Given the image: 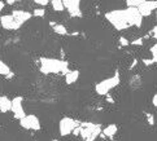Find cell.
Here are the masks:
<instances>
[{"mask_svg":"<svg viewBox=\"0 0 157 141\" xmlns=\"http://www.w3.org/2000/svg\"><path fill=\"white\" fill-rule=\"evenodd\" d=\"M152 104H153V106H156V108H157V93L153 96V98H152Z\"/></svg>","mask_w":157,"mask_h":141,"instance_id":"24","label":"cell"},{"mask_svg":"<svg viewBox=\"0 0 157 141\" xmlns=\"http://www.w3.org/2000/svg\"><path fill=\"white\" fill-rule=\"evenodd\" d=\"M81 123L77 122L75 119H73V118H69V117H64L63 119L60 121L59 123V131H60V135L61 136H68V135L73 133V131L79 127Z\"/></svg>","mask_w":157,"mask_h":141,"instance_id":"5","label":"cell"},{"mask_svg":"<svg viewBox=\"0 0 157 141\" xmlns=\"http://www.w3.org/2000/svg\"><path fill=\"white\" fill-rule=\"evenodd\" d=\"M51 5L53 10H56V12H63V10H65V5L63 3V0H51Z\"/></svg>","mask_w":157,"mask_h":141,"instance_id":"16","label":"cell"},{"mask_svg":"<svg viewBox=\"0 0 157 141\" xmlns=\"http://www.w3.org/2000/svg\"><path fill=\"white\" fill-rule=\"evenodd\" d=\"M17 2H21V0H7V3L10 4V5L14 4V3H17Z\"/></svg>","mask_w":157,"mask_h":141,"instance_id":"27","label":"cell"},{"mask_svg":"<svg viewBox=\"0 0 157 141\" xmlns=\"http://www.w3.org/2000/svg\"><path fill=\"white\" fill-rule=\"evenodd\" d=\"M20 124L26 129H31V131H38L40 128V122H39L38 117L34 114L25 115L22 119H20Z\"/></svg>","mask_w":157,"mask_h":141,"instance_id":"6","label":"cell"},{"mask_svg":"<svg viewBox=\"0 0 157 141\" xmlns=\"http://www.w3.org/2000/svg\"><path fill=\"white\" fill-rule=\"evenodd\" d=\"M49 25L52 26V29L56 34H59V35H66L68 34V30H66V27L64 25H61V24H56V22L51 21L49 22Z\"/></svg>","mask_w":157,"mask_h":141,"instance_id":"15","label":"cell"},{"mask_svg":"<svg viewBox=\"0 0 157 141\" xmlns=\"http://www.w3.org/2000/svg\"><path fill=\"white\" fill-rule=\"evenodd\" d=\"M152 34H153V38H155L156 40H157V26H155V27H153V30H152Z\"/></svg>","mask_w":157,"mask_h":141,"instance_id":"25","label":"cell"},{"mask_svg":"<svg viewBox=\"0 0 157 141\" xmlns=\"http://www.w3.org/2000/svg\"><path fill=\"white\" fill-rule=\"evenodd\" d=\"M4 7H5V4H4V2H2V0H0V12H2V10L4 9Z\"/></svg>","mask_w":157,"mask_h":141,"instance_id":"28","label":"cell"},{"mask_svg":"<svg viewBox=\"0 0 157 141\" xmlns=\"http://www.w3.org/2000/svg\"><path fill=\"white\" fill-rule=\"evenodd\" d=\"M12 110V100H9L7 96H0V111L7 113Z\"/></svg>","mask_w":157,"mask_h":141,"instance_id":"12","label":"cell"},{"mask_svg":"<svg viewBox=\"0 0 157 141\" xmlns=\"http://www.w3.org/2000/svg\"><path fill=\"white\" fill-rule=\"evenodd\" d=\"M156 9H157V0H145L138 7V10L142 14V17H148Z\"/></svg>","mask_w":157,"mask_h":141,"instance_id":"7","label":"cell"},{"mask_svg":"<svg viewBox=\"0 0 157 141\" xmlns=\"http://www.w3.org/2000/svg\"><path fill=\"white\" fill-rule=\"evenodd\" d=\"M63 3L65 5V9H68V12L71 17H81L82 12L79 8L81 0H63Z\"/></svg>","mask_w":157,"mask_h":141,"instance_id":"8","label":"cell"},{"mask_svg":"<svg viewBox=\"0 0 157 141\" xmlns=\"http://www.w3.org/2000/svg\"><path fill=\"white\" fill-rule=\"evenodd\" d=\"M24 98L18 96V97H16L12 100V113L14 114V117L17 118V119H22L26 114H25V110H24Z\"/></svg>","mask_w":157,"mask_h":141,"instance_id":"9","label":"cell"},{"mask_svg":"<svg viewBox=\"0 0 157 141\" xmlns=\"http://www.w3.org/2000/svg\"><path fill=\"white\" fill-rule=\"evenodd\" d=\"M100 132H101V128L99 124H94V123L79 124V135L85 141H95Z\"/></svg>","mask_w":157,"mask_h":141,"instance_id":"3","label":"cell"},{"mask_svg":"<svg viewBox=\"0 0 157 141\" xmlns=\"http://www.w3.org/2000/svg\"><path fill=\"white\" fill-rule=\"evenodd\" d=\"M156 17H157V9H156Z\"/></svg>","mask_w":157,"mask_h":141,"instance_id":"29","label":"cell"},{"mask_svg":"<svg viewBox=\"0 0 157 141\" xmlns=\"http://www.w3.org/2000/svg\"><path fill=\"white\" fill-rule=\"evenodd\" d=\"M35 4H38V5H42V7H44V5H47L51 0H33Z\"/></svg>","mask_w":157,"mask_h":141,"instance_id":"21","label":"cell"},{"mask_svg":"<svg viewBox=\"0 0 157 141\" xmlns=\"http://www.w3.org/2000/svg\"><path fill=\"white\" fill-rule=\"evenodd\" d=\"M78 78H79V71L77 70H73V71H68L65 74V80L68 84H73L78 80Z\"/></svg>","mask_w":157,"mask_h":141,"instance_id":"14","label":"cell"},{"mask_svg":"<svg viewBox=\"0 0 157 141\" xmlns=\"http://www.w3.org/2000/svg\"><path fill=\"white\" fill-rule=\"evenodd\" d=\"M117 131H118V128H117L116 124H109V126H106L101 133H103V136L104 137H108V139H113L114 137V135L117 133Z\"/></svg>","mask_w":157,"mask_h":141,"instance_id":"13","label":"cell"},{"mask_svg":"<svg viewBox=\"0 0 157 141\" xmlns=\"http://www.w3.org/2000/svg\"><path fill=\"white\" fill-rule=\"evenodd\" d=\"M147 118H148V121H149V123H151V124H153V122H155L153 117H151V114H147Z\"/></svg>","mask_w":157,"mask_h":141,"instance_id":"26","label":"cell"},{"mask_svg":"<svg viewBox=\"0 0 157 141\" xmlns=\"http://www.w3.org/2000/svg\"><path fill=\"white\" fill-rule=\"evenodd\" d=\"M52 141H59V140H52Z\"/></svg>","mask_w":157,"mask_h":141,"instance_id":"30","label":"cell"},{"mask_svg":"<svg viewBox=\"0 0 157 141\" xmlns=\"http://www.w3.org/2000/svg\"><path fill=\"white\" fill-rule=\"evenodd\" d=\"M112 25L114 26L116 30H126L131 26H142L143 17L139 13L138 8L135 7H128L126 9H118V10H112L105 14Z\"/></svg>","mask_w":157,"mask_h":141,"instance_id":"1","label":"cell"},{"mask_svg":"<svg viewBox=\"0 0 157 141\" xmlns=\"http://www.w3.org/2000/svg\"><path fill=\"white\" fill-rule=\"evenodd\" d=\"M120 43H121V46H128V44H130V42H128L126 38H121L120 39Z\"/></svg>","mask_w":157,"mask_h":141,"instance_id":"22","label":"cell"},{"mask_svg":"<svg viewBox=\"0 0 157 141\" xmlns=\"http://www.w3.org/2000/svg\"><path fill=\"white\" fill-rule=\"evenodd\" d=\"M0 75H5V76H12V71L9 67L5 65L2 60H0Z\"/></svg>","mask_w":157,"mask_h":141,"instance_id":"17","label":"cell"},{"mask_svg":"<svg viewBox=\"0 0 157 141\" xmlns=\"http://www.w3.org/2000/svg\"><path fill=\"white\" fill-rule=\"evenodd\" d=\"M33 14H34L35 17H43L44 14H46V10H44L43 8H39V9H35Z\"/></svg>","mask_w":157,"mask_h":141,"instance_id":"19","label":"cell"},{"mask_svg":"<svg viewBox=\"0 0 157 141\" xmlns=\"http://www.w3.org/2000/svg\"><path fill=\"white\" fill-rule=\"evenodd\" d=\"M0 24H2L3 29H5V30H17V29H20V27H21L17 24V21L14 20V17L12 14L3 16L2 18H0Z\"/></svg>","mask_w":157,"mask_h":141,"instance_id":"10","label":"cell"},{"mask_svg":"<svg viewBox=\"0 0 157 141\" xmlns=\"http://www.w3.org/2000/svg\"><path fill=\"white\" fill-rule=\"evenodd\" d=\"M69 62L57 58H40V71L43 74H66L69 70Z\"/></svg>","mask_w":157,"mask_h":141,"instance_id":"2","label":"cell"},{"mask_svg":"<svg viewBox=\"0 0 157 141\" xmlns=\"http://www.w3.org/2000/svg\"><path fill=\"white\" fill-rule=\"evenodd\" d=\"M143 2H145V0H126V4H127V7H135V8H138Z\"/></svg>","mask_w":157,"mask_h":141,"instance_id":"18","label":"cell"},{"mask_svg":"<svg viewBox=\"0 0 157 141\" xmlns=\"http://www.w3.org/2000/svg\"><path fill=\"white\" fill-rule=\"evenodd\" d=\"M12 16L14 17V20L17 21V24L20 26H22L26 21H29L31 18V13L29 12H25V10H13Z\"/></svg>","mask_w":157,"mask_h":141,"instance_id":"11","label":"cell"},{"mask_svg":"<svg viewBox=\"0 0 157 141\" xmlns=\"http://www.w3.org/2000/svg\"><path fill=\"white\" fill-rule=\"evenodd\" d=\"M131 44H132V46H142V44H143V39H136V40L131 42Z\"/></svg>","mask_w":157,"mask_h":141,"instance_id":"23","label":"cell"},{"mask_svg":"<svg viewBox=\"0 0 157 141\" xmlns=\"http://www.w3.org/2000/svg\"><path fill=\"white\" fill-rule=\"evenodd\" d=\"M120 83H121L120 75H118V72H116L113 76H110L108 79H105V80L98 83L96 86H95V89H96V93L104 96V95H108V92L110 91V89L117 87Z\"/></svg>","mask_w":157,"mask_h":141,"instance_id":"4","label":"cell"},{"mask_svg":"<svg viewBox=\"0 0 157 141\" xmlns=\"http://www.w3.org/2000/svg\"><path fill=\"white\" fill-rule=\"evenodd\" d=\"M151 52H152V56H153V58H152L153 62H157V43L151 48Z\"/></svg>","mask_w":157,"mask_h":141,"instance_id":"20","label":"cell"}]
</instances>
